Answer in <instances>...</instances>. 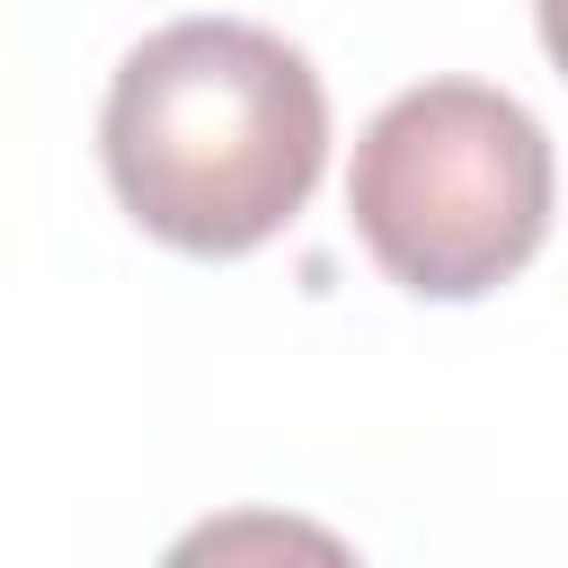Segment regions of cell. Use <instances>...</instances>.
<instances>
[{"label":"cell","mask_w":568,"mask_h":568,"mask_svg":"<svg viewBox=\"0 0 568 568\" xmlns=\"http://www.w3.org/2000/svg\"><path fill=\"white\" fill-rule=\"evenodd\" d=\"M160 568H364L346 532L311 524V515H284V506H222L204 524H186Z\"/></svg>","instance_id":"3"},{"label":"cell","mask_w":568,"mask_h":568,"mask_svg":"<svg viewBox=\"0 0 568 568\" xmlns=\"http://www.w3.org/2000/svg\"><path fill=\"white\" fill-rule=\"evenodd\" d=\"M532 27H541V53H550L559 80H568V0H532Z\"/></svg>","instance_id":"4"},{"label":"cell","mask_w":568,"mask_h":568,"mask_svg":"<svg viewBox=\"0 0 568 568\" xmlns=\"http://www.w3.org/2000/svg\"><path fill=\"white\" fill-rule=\"evenodd\" d=\"M559 169L524 98L488 80L399 89L346 169V213L364 257L417 302H479L515 284L550 240Z\"/></svg>","instance_id":"2"},{"label":"cell","mask_w":568,"mask_h":568,"mask_svg":"<svg viewBox=\"0 0 568 568\" xmlns=\"http://www.w3.org/2000/svg\"><path fill=\"white\" fill-rule=\"evenodd\" d=\"M98 160L160 248L248 257L328 169V89L311 53L257 18H169L115 62Z\"/></svg>","instance_id":"1"}]
</instances>
